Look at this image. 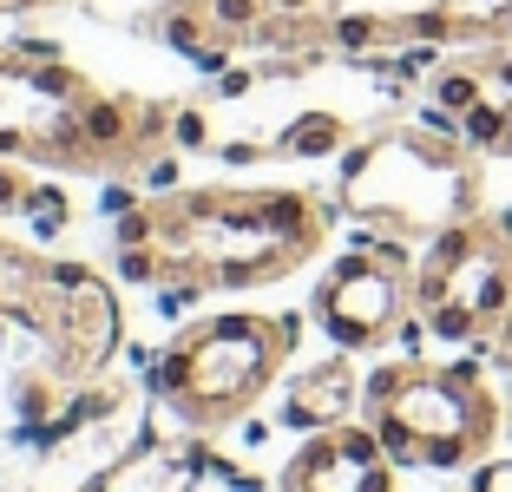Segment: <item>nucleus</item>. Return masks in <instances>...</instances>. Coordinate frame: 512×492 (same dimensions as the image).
<instances>
[{"instance_id":"f257e3e1","label":"nucleus","mask_w":512,"mask_h":492,"mask_svg":"<svg viewBox=\"0 0 512 492\" xmlns=\"http://www.w3.org/2000/svg\"><path fill=\"white\" fill-rule=\"evenodd\" d=\"M335 210L309 191H184L151 204V250L165 276L204 289H256L322 250Z\"/></svg>"},{"instance_id":"f03ea898","label":"nucleus","mask_w":512,"mask_h":492,"mask_svg":"<svg viewBox=\"0 0 512 492\" xmlns=\"http://www.w3.org/2000/svg\"><path fill=\"white\" fill-rule=\"evenodd\" d=\"M342 204L368 230L388 237H434V230L480 217V151L460 145L447 112L427 105L421 119L381 125L342 158Z\"/></svg>"},{"instance_id":"7ed1b4c3","label":"nucleus","mask_w":512,"mask_h":492,"mask_svg":"<svg viewBox=\"0 0 512 492\" xmlns=\"http://www.w3.org/2000/svg\"><path fill=\"white\" fill-rule=\"evenodd\" d=\"M362 414L381 433L394 466L460 473L493 453L506 427V401L486 388L480 361H388L362 381Z\"/></svg>"},{"instance_id":"20e7f679","label":"nucleus","mask_w":512,"mask_h":492,"mask_svg":"<svg viewBox=\"0 0 512 492\" xmlns=\"http://www.w3.org/2000/svg\"><path fill=\"white\" fill-rule=\"evenodd\" d=\"M296 335H302L296 315H211V322H191L158 355V394H165L171 420H184L191 433H211V427H230L237 414H250L276 388L283 361L296 355Z\"/></svg>"},{"instance_id":"39448f33","label":"nucleus","mask_w":512,"mask_h":492,"mask_svg":"<svg viewBox=\"0 0 512 492\" xmlns=\"http://www.w3.org/2000/svg\"><path fill=\"white\" fill-rule=\"evenodd\" d=\"M414 315L447 348H493L512 315V210L434 230L414 263Z\"/></svg>"},{"instance_id":"423d86ee","label":"nucleus","mask_w":512,"mask_h":492,"mask_svg":"<svg viewBox=\"0 0 512 492\" xmlns=\"http://www.w3.org/2000/svg\"><path fill=\"white\" fill-rule=\"evenodd\" d=\"M414 256L407 237H362L342 263L316 283V328L342 355H368L381 342H401V328L414 322Z\"/></svg>"},{"instance_id":"0eeeda50","label":"nucleus","mask_w":512,"mask_h":492,"mask_svg":"<svg viewBox=\"0 0 512 492\" xmlns=\"http://www.w3.org/2000/svg\"><path fill=\"white\" fill-rule=\"evenodd\" d=\"M283 492H394V453L368 420L322 427L283 466Z\"/></svg>"},{"instance_id":"6e6552de","label":"nucleus","mask_w":512,"mask_h":492,"mask_svg":"<svg viewBox=\"0 0 512 492\" xmlns=\"http://www.w3.org/2000/svg\"><path fill=\"white\" fill-rule=\"evenodd\" d=\"M204 473V447L191 427H145L106 473L92 479V492H191Z\"/></svg>"},{"instance_id":"1a4fd4ad","label":"nucleus","mask_w":512,"mask_h":492,"mask_svg":"<svg viewBox=\"0 0 512 492\" xmlns=\"http://www.w3.org/2000/svg\"><path fill=\"white\" fill-rule=\"evenodd\" d=\"M355 407H362V374H355V361H348V355H329V361H316V368H302L296 381H289L283 427L322 433V427L355 420Z\"/></svg>"},{"instance_id":"9d476101","label":"nucleus","mask_w":512,"mask_h":492,"mask_svg":"<svg viewBox=\"0 0 512 492\" xmlns=\"http://www.w3.org/2000/svg\"><path fill=\"white\" fill-rule=\"evenodd\" d=\"M342 145H348V125L335 119V112H302V119L276 138L283 158H329V151H342Z\"/></svg>"},{"instance_id":"9b49d317","label":"nucleus","mask_w":512,"mask_h":492,"mask_svg":"<svg viewBox=\"0 0 512 492\" xmlns=\"http://www.w3.org/2000/svg\"><path fill=\"white\" fill-rule=\"evenodd\" d=\"M171 138H178V145H191V151H204L211 125H204V112H178V119H171Z\"/></svg>"},{"instance_id":"f8f14e48","label":"nucleus","mask_w":512,"mask_h":492,"mask_svg":"<svg viewBox=\"0 0 512 492\" xmlns=\"http://www.w3.org/2000/svg\"><path fill=\"white\" fill-rule=\"evenodd\" d=\"M473 492H512V460H480V473H473Z\"/></svg>"},{"instance_id":"ddd939ff","label":"nucleus","mask_w":512,"mask_h":492,"mask_svg":"<svg viewBox=\"0 0 512 492\" xmlns=\"http://www.w3.org/2000/svg\"><path fill=\"white\" fill-rule=\"evenodd\" d=\"M493 361H499V368L512 374V315H506V322H499V335H493Z\"/></svg>"},{"instance_id":"4468645a","label":"nucleus","mask_w":512,"mask_h":492,"mask_svg":"<svg viewBox=\"0 0 512 492\" xmlns=\"http://www.w3.org/2000/svg\"><path fill=\"white\" fill-rule=\"evenodd\" d=\"M276 14H302V7H309V0H270Z\"/></svg>"}]
</instances>
